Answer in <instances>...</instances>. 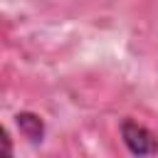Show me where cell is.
Instances as JSON below:
<instances>
[{"label":"cell","instance_id":"1","mask_svg":"<svg viewBox=\"0 0 158 158\" xmlns=\"http://www.w3.org/2000/svg\"><path fill=\"white\" fill-rule=\"evenodd\" d=\"M121 136H123V143L128 146V151L136 153V156H151V153L158 151L156 136L146 126H141V123H136L131 118H126L121 123Z\"/></svg>","mask_w":158,"mask_h":158},{"label":"cell","instance_id":"2","mask_svg":"<svg viewBox=\"0 0 158 158\" xmlns=\"http://www.w3.org/2000/svg\"><path fill=\"white\" fill-rule=\"evenodd\" d=\"M17 126L30 141H40L44 133V126H42L40 116H35V114H17Z\"/></svg>","mask_w":158,"mask_h":158}]
</instances>
